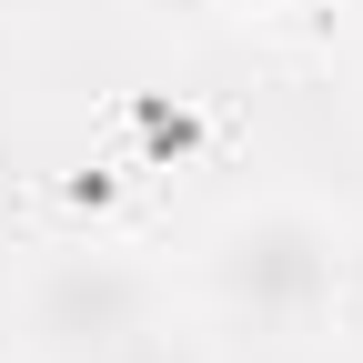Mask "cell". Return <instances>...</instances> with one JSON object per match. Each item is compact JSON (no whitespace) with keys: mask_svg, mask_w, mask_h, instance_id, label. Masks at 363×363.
I'll return each instance as SVG.
<instances>
[{"mask_svg":"<svg viewBox=\"0 0 363 363\" xmlns=\"http://www.w3.org/2000/svg\"><path fill=\"white\" fill-rule=\"evenodd\" d=\"M192 272H202V303L233 313L242 333H323L343 313V283H353V233L323 202L262 192L202 233Z\"/></svg>","mask_w":363,"mask_h":363,"instance_id":"obj_1","label":"cell"},{"mask_svg":"<svg viewBox=\"0 0 363 363\" xmlns=\"http://www.w3.org/2000/svg\"><path fill=\"white\" fill-rule=\"evenodd\" d=\"M172 313V272L121 242H71L21 283V353L30 363H91Z\"/></svg>","mask_w":363,"mask_h":363,"instance_id":"obj_2","label":"cell"},{"mask_svg":"<svg viewBox=\"0 0 363 363\" xmlns=\"http://www.w3.org/2000/svg\"><path fill=\"white\" fill-rule=\"evenodd\" d=\"M91 363H212V343H202V333H182L172 313H162L152 333H131V343H111V353H91Z\"/></svg>","mask_w":363,"mask_h":363,"instance_id":"obj_3","label":"cell"},{"mask_svg":"<svg viewBox=\"0 0 363 363\" xmlns=\"http://www.w3.org/2000/svg\"><path fill=\"white\" fill-rule=\"evenodd\" d=\"M272 11H293V0H212V21H272Z\"/></svg>","mask_w":363,"mask_h":363,"instance_id":"obj_4","label":"cell"},{"mask_svg":"<svg viewBox=\"0 0 363 363\" xmlns=\"http://www.w3.org/2000/svg\"><path fill=\"white\" fill-rule=\"evenodd\" d=\"M152 21H212V0H142Z\"/></svg>","mask_w":363,"mask_h":363,"instance_id":"obj_5","label":"cell"},{"mask_svg":"<svg viewBox=\"0 0 363 363\" xmlns=\"http://www.w3.org/2000/svg\"><path fill=\"white\" fill-rule=\"evenodd\" d=\"M353 11H363V0H353Z\"/></svg>","mask_w":363,"mask_h":363,"instance_id":"obj_6","label":"cell"}]
</instances>
